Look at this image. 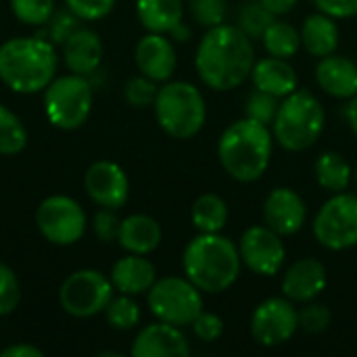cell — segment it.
Returning <instances> with one entry per match:
<instances>
[{
  "instance_id": "27",
  "label": "cell",
  "mask_w": 357,
  "mask_h": 357,
  "mask_svg": "<svg viewBox=\"0 0 357 357\" xmlns=\"http://www.w3.org/2000/svg\"><path fill=\"white\" fill-rule=\"evenodd\" d=\"M190 222L199 232H222L228 224V203L215 192H205L195 201L190 209Z\"/></svg>"
},
{
  "instance_id": "28",
  "label": "cell",
  "mask_w": 357,
  "mask_h": 357,
  "mask_svg": "<svg viewBox=\"0 0 357 357\" xmlns=\"http://www.w3.org/2000/svg\"><path fill=\"white\" fill-rule=\"evenodd\" d=\"M261 42H264V48L270 56L291 59L301 48V33L289 21L274 19L270 23V27L266 29V33L261 36Z\"/></svg>"
},
{
  "instance_id": "18",
  "label": "cell",
  "mask_w": 357,
  "mask_h": 357,
  "mask_svg": "<svg viewBox=\"0 0 357 357\" xmlns=\"http://www.w3.org/2000/svg\"><path fill=\"white\" fill-rule=\"evenodd\" d=\"M134 59L140 73L155 79L157 84L167 82L178 65L174 42L165 38V33H153V31H149L144 38L138 40Z\"/></svg>"
},
{
  "instance_id": "5",
  "label": "cell",
  "mask_w": 357,
  "mask_h": 357,
  "mask_svg": "<svg viewBox=\"0 0 357 357\" xmlns=\"http://www.w3.org/2000/svg\"><path fill=\"white\" fill-rule=\"evenodd\" d=\"M326 123V113L322 102L307 90H295L280 98L278 113L274 117L272 134L274 140L291 153H303L312 149Z\"/></svg>"
},
{
  "instance_id": "4",
  "label": "cell",
  "mask_w": 357,
  "mask_h": 357,
  "mask_svg": "<svg viewBox=\"0 0 357 357\" xmlns=\"http://www.w3.org/2000/svg\"><path fill=\"white\" fill-rule=\"evenodd\" d=\"M56 71V52L42 38H10L0 46V79L17 94L44 90Z\"/></svg>"
},
{
  "instance_id": "41",
  "label": "cell",
  "mask_w": 357,
  "mask_h": 357,
  "mask_svg": "<svg viewBox=\"0 0 357 357\" xmlns=\"http://www.w3.org/2000/svg\"><path fill=\"white\" fill-rule=\"evenodd\" d=\"M314 6L333 19H351L357 15V0H312Z\"/></svg>"
},
{
  "instance_id": "47",
  "label": "cell",
  "mask_w": 357,
  "mask_h": 357,
  "mask_svg": "<svg viewBox=\"0 0 357 357\" xmlns=\"http://www.w3.org/2000/svg\"><path fill=\"white\" fill-rule=\"evenodd\" d=\"M354 182H356V186H357V165L354 167Z\"/></svg>"
},
{
  "instance_id": "45",
  "label": "cell",
  "mask_w": 357,
  "mask_h": 357,
  "mask_svg": "<svg viewBox=\"0 0 357 357\" xmlns=\"http://www.w3.org/2000/svg\"><path fill=\"white\" fill-rule=\"evenodd\" d=\"M345 117H347V123H349L351 132L357 136V94L354 98H349V102L345 107Z\"/></svg>"
},
{
  "instance_id": "40",
  "label": "cell",
  "mask_w": 357,
  "mask_h": 357,
  "mask_svg": "<svg viewBox=\"0 0 357 357\" xmlns=\"http://www.w3.org/2000/svg\"><path fill=\"white\" fill-rule=\"evenodd\" d=\"M119 220H117V215L113 213V209H105V211H98L96 215H94V224H92V228H94V234L102 241V243H111V241H115L117 238V234H119Z\"/></svg>"
},
{
  "instance_id": "39",
  "label": "cell",
  "mask_w": 357,
  "mask_h": 357,
  "mask_svg": "<svg viewBox=\"0 0 357 357\" xmlns=\"http://www.w3.org/2000/svg\"><path fill=\"white\" fill-rule=\"evenodd\" d=\"M65 2H67V8L77 19H86V21L102 19L115 6V0H65Z\"/></svg>"
},
{
  "instance_id": "26",
  "label": "cell",
  "mask_w": 357,
  "mask_h": 357,
  "mask_svg": "<svg viewBox=\"0 0 357 357\" xmlns=\"http://www.w3.org/2000/svg\"><path fill=\"white\" fill-rule=\"evenodd\" d=\"M314 176H316V182L320 184V188H324L331 195H337V192H345L351 186L354 167L341 153L326 151L316 159Z\"/></svg>"
},
{
  "instance_id": "23",
  "label": "cell",
  "mask_w": 357,
  "mask_h": 357,
  "mask_svg": "<svg viewBox=\"0 0 357 357\" xmlns=\"http://www.w3.org/2000/svg\"><path fill=\"white\" fill-rule=\"evenodd\" d=\"M161 226L155 218L146 213H134L121 220L117 241L128 253L149 255L161 245Z\"/></svg>"
},
{
  "instance_id": "7",
  "label": "cell",
  "mask_w": 357,
  "mask_h": 357,
  "mask_svg": "<svg viewBox=\"0 0 357 357\" xmlns=\"http://www.w3.org/2000/svg\"><path fill=\"white\" fill-rule=\"evenodd\" d=\"M92 109V88L84 75L71 73L52 79L44 88V111L59 130H77L86 123Z\"/></svg>"
},
{
  "instance_id": "9",
  "label": "cell",
  "mask_w": 357,
  "mask_h": 357,
  "mask_svg": "<svg viewBox=\"0 0 357 357\" xmlns=\"http://www.w3.org/2000/svg\"><path fill=\"white\" fill-rule=\"evenodd\" d=\"M312 232L328 251L357 247V195L337 192L314 215Z\"/></svg>"
},
{
  "instance_id": "10",
  "label": "cell",
  "mask_w": 357,
  "mask_h": 357,
  "mask_svg": "<svg viewBox=\"0 0 357 357\" xmlns=\"http://www.w3.org/2000/svg\"><path fill=\"white\" fill-rule=\"evenodd\" d=\"M113 282L96 270H77L59 289L61 307L73 318H92L107 310L113 299Z\"/></svg>"
},
{
  "instance_id": "25",
  "label": "cell",
  "mask_w": 357,
  "mask_h": 357,
  "mask_svg": "<svg viewBox=\"0 0 357 357\" xmlns=\"http://www.w3.org/2000/svg\"><path fill=\"white\" fill-rule=\"evenodd\" d=\"M136 13L146 31L169 33L184 19V0H136Z\"/></svg>"
},
{
  "instance_id": "34",
  "label": "cell",
  "mask_w": 357,
  "mask_h": 357,
  "mask_svg": "<svg viewBox=\"0 0 357 357\" xmlns=\"http://www.w3.org/2000/svg\"><path fill=\"white\" fill-rule=\"evenodd\" d=\"M331 320H333V314L322 303L307 301L299 310V331H303L307 335H320V333H324L331 326Z\"/></svg>"
},
{
  "instance_id": "11",
  "label": "cell",
  "mask_w": 357,
  "mask_h": 357,
  "mask_svg": "<svg viewBox=\"0 0 357 357\" xmlns=\"http://www.w3.org/2000/svg\"><path fill=\"white\" fill-rule=\"evenodd\" d=\"M36 224L42 236L59 247L77 243L86 232V213L77 201L65 195L44 199L36 211Z\"/></svg>"
},
{
  "instance_id": "44",
  "label": "cell",
  "mask_w": 357,
  "mask_h": 357,
  "mask_svg": "<svg viewBox=\"0 0 357 357\" xmlns=\"http://www.w3.org/2000/svg\"><path fill=\"white\" fill-rule=\"evenodd\" d=\"M2 357H42V351L31 347V345H25V343H19V345H10L2 351Z\"/></svg>"
},
{
  "instance_id": "17",
  "label": "cell",
  "mask_w": 357,
  "mask_h": 357,
  "mask_svg": "<svg viewBox=\"0 0 357 357\" xmlns=\"http://www.w3.org/2000/svg\"><path fill=\"white\" fill-rule=\"evenodd\" d=\"M188 354L190 345L180 326L161 320L144 326L132 345L134 357H186Z\"/></svg>"
},
{
  "instance_id": "36",
  "label": "cell",
  "mask_w": 357,
  "mask_h": 357,
  "mask_svg": "<svg viewBox=\"0 0 357 357\" xmlns=\"http://www.w3.org/2000/svg\"><path fill=\"white\" fill-rule=\"evenodd\" d=\"M19 280L15 272L0 261V316H8L17 310L19 305Z\"/></svg>"
},
{
  "instance_id": "15",
  "label": "cell",
  "mask_w": 357,
  "mask_h": 357,
  "mask_svg": "<svg viewBox=\"0 0 357 357\" xmlns=\"http://www.w3.org/2000/svg\"><path fill=\"white\" fill-rule=\"evenodd\" d=\"M307 220V205L303 197L289 188L278 186L274 188L264 201V222L280 236L297 234Z\"/></svg>"
},
{
  "instance_id": "31",
  "label": "cell",
  "mask_w": 357,
  "mask_h": 357,
  "mask_svg": "<svg viewBox=\"0 0 357 357\" xmlns=\"http://www.w3.org/2000/svg\"><path fill=\"white\" fill-rule=\"evenodd\" d=\"M105 314H107V322L117 331H132L140 322V307L132 299V295H121L117 299L113 297Z\"/></svg>"
},
{
  "instance_id": "16",
  "label": "cell",
  "mask_w": 357,
  "mask_h": 357,
  "mask_svg": "<svg viewBox=\"0 0 357 357\" xmlns=\"http://www.w3.org/2000/svg\"><path fill=\"white\" fill-rule=\"evenodd\" d=\"M326 284H328L326 266L316 257H301L284 270L280 289L282 295L293 303H307L320 297Z\"/></svg>"
},
{
  "instance_id": "3",
  "label": "cell",
  "mask_w": 357,
  "mask_h": 357,
  "mask_svg": "<svg viewBox=\"0 0 357 357\" xmlns=\"http://www.w3.org/2000/svg\"><path fill=\"white\" fill-rule=\"evenodd\" d=\"M274 134L270 126L249 117L232 121L218 140V159L224 172L243 184L257 182L270 167Z\"/></svg>"
},
{
  "instance_id": "6",
  "label": "cell",
  "mask_w": 357,
  "mask_h": 357,
  "mask_svg": "<svg viewBox=\"0 0 357 357\" xmlns=\"http://www.w3.org/2000/svg\"><path fill=\"white\" fill-rule=\"evenodd\" d=\"M153 107L161 130L176 140L197 136L207 121L205 96L190 82H167L159 88Z\"/></svg>"
},
{
  "instance_id": "24",
  "label": "cell",
  "mask_w": 357,
  "mask_h": 357,
  "mask_svg": "<svg viewBox=\"0 0 357 357\" xmlns=\"http://www.w3.org/2000/svg\"><path fill=\"white\" fill-rule=\"evenodd\" d=\"M299 33H301V46L312 56L322 59V56L337 52V48H339L341 29L337 25V19H333L320 10L305 17Z\"/></svg>"
},
{
  "instance_id": "42",
  "label": "cell",
  "mask_w": 357,
  "mask_h": 357,
  "mask_svg": "<svg viewBox=\"0 0 357 357\" xmlns=\"http://www.w3.org/2000/svg\"><path fill=\"white\" fill-rule=\"evenodd\" d=\"M73 17H69V15H56L54 23L50 25V33H52L54 42H61L63 44L75 31V19Z\"/></svg>"
},
{
  "instance_id": "12",
  "label": "cell",
  "mask_w": 357,
  "mask_h": 357,
  "mask_svg": "<svg viewBox=\"0 0 357 357\" xmlns=\"http://www.w3.org/2000/svg\"><path fill=\"white\" fill-rule=\"evenodd\" d=\"M251 337L264 347H280L299 331V310L291 299L270 297L251 314Z\"/></svg>"
},
{
  "instance_id": "33",
  "label": "cell",
  "mask_w": 357,
  "mask_h": 357,
  "mask_svg": "<svg viewBox=\"0 0 357 357\" xmlns=\"http://www.w3.org/2000/svg\"><path fill=\"white\" fill-rule=\"evenodd\" d=\"M15 17L25 25H42L52 17L54 0H10Z\"/></svg>"
},
{
  "instance_id": "13",
  "label": "cell",
  "mask_w": 357,
  "mask_h": 357,
  "mask_svg": "<svg viewBox=\"0 0 357 357\" xmlns=\"http://www.w3.org/2000/svg\"><path fill=\"white\" fill-rule=\"evenodd\" d=\"M282 238L284 236H280L266 224L249 226L238 243L243 266L264 278L276 276L287 261V247Z\"/></svg>"
},
{
  "instance_id": "48",
  "label": "cell",
  "mask_w": 357,
  "mask_h": 357,
  "mask_svg": "<svg viewBox=\"0 0 357 357\" xmlns=\"http://www.w3.org/2000/svg\"><path fill=\"white\" fill-rule=\"evenodd\" d=\"M188 2H192V0H188Z\"/></svg>"
},
{
  "instance_id": "46",
  "label": "cell",
  "mask_w": 357,
  "mask_h": 357,
  "mask_svg": "<svg viewBox=\"0 0 357 357\" xmlns=\"http://www.w3.org/2000/svg\"><path fill=\"white\" fill-rule=\"evenodd\" d=\"M169 36H172V40H176V42H186V40H190L192 31H190V27H188L184 21H180V23L169 31Z\"/></svg>"
},
{
  "instance_id": "21",
  "label": "cell",
  "mask_w": 357,
  "mask_h": 357,
  "mask_svg": "<svg viewBox=\"0 0 357 357\" xmlns=\"http://www.w3.org/2000/svg\"><path fill=\"white\" fill-rule=\"evenodd\" d=\"M157 280L155 266L144 257L130 253L128 257H121L115 261L111 270V282L121 295H144L151 291V287Z\"/></svg>"
},
{
  "instance_id": "22",
  "label": "cell",
  "mask_w": 357,
  "mask_h": 357,
  "mask_svg": "<svg viewBox=\"0 0 357 357\" xmlns=\"http://www.w3.org/2000/svg\"><path fill=\"white\" fill-rule=\"evenodd\" d=\"M63 59L69 71L86 75L96 71L102 61V42L92 29H75L63 42Z\"/></svg>"
},
{
  "instance_id": "2",
  "label": "cell",
  "mask_w": 357,
  "mask_h": 357,
  "mask_svg": "<svg viewBox=\"0 0 357 357\" xmlns=\"http://www.w3.org/2000/svg\"><path fill=\"white\" fill-rule=\"evenodd\" d=\"M184 276L207 295H220L236 284L243 268L238 245L222 232H199L182 255Z\"/></svg>"
},
{
  "instance_id": "8",
  "label": "cell",
  "mask_w": 357,
  "mask_h": 357,
  "mask_svg": "<svg viewBox=\"0 0 357 357\" xmlns=\"http://www.w3.org/2000/svg\"><path fill=\"white\" fill-rule=\"evenodd\" d=\"M149 310L157 320L184 328L203 312V293L186 276H165L151 287Z\"/></svg>"
},
{
  "instance_id": "29",
  "label": "cell",
  "mask_w": 357,
  "mask_h": 357,
  "mask_svg": "<svg viewBox=\"0 0 357 357\" xmlns=\"http://www.w3.org/2000/svg\"><path fill=\"white\" fill-rule=\"evenodd\" d=\"M27 144V130L21 119L0 105V155H17Z\"/></svg>"
},
{
  "instance_id": "30",
  "label": "cell",
  "mask_w": 357,
  "mask_h": 357,
  "mask_svg": "<svg viewBox=\"0 0 357 357\" xmlns=\"http://www.w3.org/2000/svg\"><path fill=\"white\" fill-rule=\"evenodd\" d=\"M276 19L274 13H270L259 0H251L247 2L241 13H238V27L251 38L257 40L266 33V29L270 27V23Z\"/></svg>"
},
{
  "instance_id": "35",
  "label": "cell",
  "mask_w": 357,
  "mask_h": 357,
  "mask_svg": "<svg viewBox=\"0 0 357 357\" xmlns=\"http://www.w3.org/2000/svg\"><path fill=\"white\" fill-rule=\"evenodd\" d=\"M157 82L146 77V75H138V77H132L128 84H126V100L136 107V109H144V107H151L155 105V98H157Z\"/></svg>"
},
{
  "instance_id": "14",
  "label": "cell",
  "mask_w": 357,
  "mask_h": 357,
  "mask_svg": "<svg viewBox=\"0 0 357 357\" xmlns=\"http://www.w3.org/2000/svg\"><path fill=\"white\" fill-rule=\"evenodd\" d=\"M84 186L88 197L105 207V209H119L126 205L130 197V182L126 172L113 161H96L88 167L84 176Z\"/></svg>"
},
{
  "instance_id": "1",
  "label": "cell",
  "mask_w": 357,
  "mask_h": 357,
  "mask_svg": "<svg viewBox=\"0 0 357 357\" xmlns=\"http://www.w3.org/2000/svg\"><path fill=\"white\" fill-rule=\"evenodd\" d=\"M255 61L253 40L238 25L228 23L209 27L195 52L201 82L215 92H228L245 84Z\"/></svg>"
},
{
  "instance_id": "38",
  "label": "cell",
  "mask_w": 357,
  "mask_h": 357,
  "mask_svg": "<svg viewBox=\"0 0 357 357\" xmlns=\"http://www.w3.org/2000/svg\"><path fill=\"white\" fill-rule=\"evenodd\" d=\"M192 333L197 339H201L203 343H213L224 335V320L218 314L211 312H201L195 320H192Z\"/></svg>"
},
{
  "instance_id": "19",
  "label": "cell",
  "mask_w": 357,
  "mask_h": 357,
  "mask_svg": "<svg viewBox=\"0 0 357 357\" xmlns=\"http://www.w3.org/2000/svg\"><path fill=\"white\" fill-rule=\"evenodd\" d=\"M316 82L328 96L349 100L357 94V63L337 52L322 56L316 65Z\"/></svg>"
},
{
  "instance_id": "32",
  "label": "cell",
  "mask_w": 357,
  "mask_h": 357,
  "mask_svg": "<svg viewBox=\"0 0 357 357\" xmlns=\"http://www.w3.org/2000/svg\"><path fill=\"white\" fill-rule=\"evenodd\" d=\"M278 107H280V98H276L274 94H268V92L255 88L247 96L245 117H249L253 121H259L264 126H272L274 123V117L278 113Z\"/></svg>"
},
{
  "instance_id": "20",
  "label": "cell",
  "mask_w": 357,
  "mask_h": 357,
  "mask_svg": "<svg viewBox=\"0 0 357 357\" xmlns=\"http://www.w3.org/2000/svg\"><path fill=\"white\" fill-rule=\"evenodd\" d=\"M251 79L257 90L274 94L276 98H284L299 88V75L291 65V61L270 54L255 61Z\"/></svg>"
},
{
  "instance_id": "37",
  "label": "cell",
  "mask_w": 357,
  "mask_h": 357,
  "mask_svg": "<svg viewBox=\"0 0 357 357\" xmlns=\"http://www.w3.org/2000/svg\"><path fill=\"white\" fill-rule=\"evenodd\" d=\"M192 17L203 27L222 25L226 19V0H192Z\"/></svg>"
},
{
  "instance_id": "43",
  "label": "cell",
  "mask_w": 357,
  "mask_h": 357,
  "mask_svg": "<svg viewBox=\"0 0 357 357\" xmlns=\"http://www.w3.org/2000/svg\"><path fill=\"white\" fill-rule=\"evenodd\" d=\"M270 13H274L276 17H282V15H287V13H291L297 4H299V0H259Z\"/></svg>"
}]
</instances>
